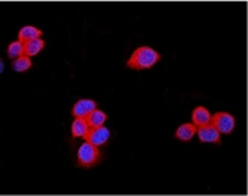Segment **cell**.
Wrapping results in <instances>:
<instances>
[{
    "instance_id": "cell-1",
    "label": "cell",
    "mask_w": 248,
    "mask_h": 196,
    "mask_svg": "<svg viewBox=\"0 0 248 196\" xmlns=\"http://www.w3.org/2000/svg\"><path fill=\"white\" fill-rule=\"evenodd\" d=\"M161 59V55L157 52L156 49L150 46H140L135 49L131 58L126 62V67L133 70H147L157 65Z\"/></svg>"
},
{
    "instance_id": "cell-2",
    "label": "cell",
    "mask_w": 248,
    "mask_h": 196,
    "mask_svg": "<svg viewBox=\"0 0 248 196\" xmlns=\"http://www.w3.org/2000/svg\"><path fill=\"white\" fill-rule=\"evenodd\" d=\"M103 160L100 149L94 144L83 143L78 150V167L81 168H93Z\"/></svg>"
},
{
    "instance_id": "cell-3",
    "label": "cell",
    "mask_w": 248,
    "mask_h": 196,
    "mask_svg": "<svg viewBox=\"0 0 248 196\" xmlns=\"http://www.w3.org/2000/svg\"><path fill=\"white\" fill-rule=\"evenodd\" d=\"M210 123L219 131V133L230 135L235 128V118L229 112H217L212 117Z\"/></svg>"
},
{
    "instance_id": "cell-4",
    "label": "cell",
    "mask_w": 248,
    "mask_h": 196,
    "mask_svg": "<svg viewBox=\"0 0 248 196\" xmlns=\"http://www.w3.org/2000/svg\"><path fill=\"white\" fill-rule=\"evenodd\" d=\"M109 137H111V132H109V129L104 128V126H100V128H90L89 133L84 136L86 142L94 144V146H97V147L104 146V144L109 140Z\"/></svg>"
},
{
    "instance_id": "cell-5",
    "label": "cell",
    "mask_w": 248,
    "mask_h": 196,
    "mask_svg": "<svg viewBox=\"0 0 248 196\" xmlns=\"http://www.w3.org/2000/svg\"><path fill=\"white\" fill-rule=\"evenodd\" d=\"M196 133H198V137H199V142L201 143H222L220 133H219V131L212 123L205 125V126H201L199 129H196Z\"/></svg>"
},
{
    "instance_id": "cell-6",
    "label": "cell",
    "mask_w": 248,
    "mask_h": 196,
    "mask_svg": "<svg viewBox=\"0 0 248 196\" xmlns=\"http://www.w3.org/2000/svg\"><path fill=\"white\" fill-rule=\"evenodd\" d=\"M95 109H97V103L94 100L83 98V100H78V103L73 105L72 115L75 118H83V119H86Z\"/></svg>"
},
{
    "instance_id": "cell-7",
    "label": "cell",
    "mask_w": 248,
    "mask_h": 196,
    "mask_svg": "<svg viewBox=\"0 0 248 196\" xmlns=\"http://www.w3.org/2000/svg\"><path fill=\"white\" fill-rule=\"evenodd\" d=\"M210 119H212V115H210L209 109L205 108V106H196L194 112H192V123L195 125L196 128L209 125Z\"/></svg>"
},
{
    "instance_id": "cell-8",
    "label": "cell",
    "mask_w": 248,
    "mask_h": 196,
    "mask_svg": "<svg viewBox=\"0 0 248 196\" xmlns=\"http://www.w3.org/2000/svg\"><path fill=\"white\" fill-rule=\"evenodd\" d=\"M41 37H42V31L37 27L26 26L18 31V41H21L23 44L34 41V39H39Z\"/></svg>"
},
{
    "instance_id": "cell-9",
    "label": "cell",
    "mask_w": 248,
    "mask_h": 196,
    "mask_svg": "<svg viewBox=\"0 0 248 196\" xmlns=\"http://www.w3.org/2000/svg\"><path fill=\"white\" fill-rule=\"evenodd\" d=\"M89 131H90V126H89L86 119L75 118V121L72 122V136H73V139L84 137L89 133Z\"/></svg>"
},
{
    "instance_id": "cell-10",
    "label": "cell",
    "mask_w": 248,
    "mask_h": 196,
    "mask_svg": "<svg viewBox=\"0 0 248 196\" xmlns=\"http://www.w3.org/2000/svg\"><path fill=\"white\" fill-rule=\"evenodd\" d=\"M196 126L194 123H184L177 128L175 131V137L181 142H189L195 136Z\"/></svg>"
},
{
    "instance_id": "cell-11",
    "label": "cell",
    "mask_w": 248,
    "mask_h": 196,
    "mask_svg": "<svg viewBox=\"0 0 248 196\" xmlns=\"http://www.w3.org/2000/svg\"><path fill=\"white\" fill-rule=\"evenodd\" d=\"M107 118H108L107 114L103 112L101 109H95V111H93L89 117L86 118V121H87V123H89L90 128H100V126L104 125Z\"/></svg>"
},
{
    "instance_id": "cell-12",
    "label": "cell",
    "mask_w": 248,
    "mask_h": 196,
    "mask_svg": "<svg viewBox=\"0 0 248 196\" xmlns=\"http://www.w3.org/2000/svg\"><path fill=\"white\" fill-rule=\"evenodd\" d=\"M26 55V48H24V44L21 41H14V42H10V45L7 46V56L10 59H18L21 56Z\"/></svg>"
},
{
    "instance_id": "cell-13",
    "label": "cell",
    "mask_w": 248,
    "mask_h": 196,
    "mask_svg": "<svg viewBox=\"0 0 248 196\" xmlns=\"http://www.w3.org/2000/svg\"><path fill=\"white\" fill-rule=\"evenodd\" d=\"M24 48H26V56H28V58L35 56L45 48V41H42L41 38L30 41V42L24 44Z\"/></svg>"
},
{
    "instance_id": "cell-14",
    "label": "cell",
    "mask_w": 248,
    "mask_h": 196,
    "mask_svg": "<svg viewBox=\"0 0 248 196\" xmlns=\"http://www.w3.org/2000/svg\"><path fill=\"white\" fill-rule=\"evenodd\" d=\"M31 66H32V62H31V59L28 58V56H21V58H18V59H16L13 60V65H12V69H13L14 72H18V73H24L27 70H30L31 69Z\"/></svg>"
}]
</instances>
